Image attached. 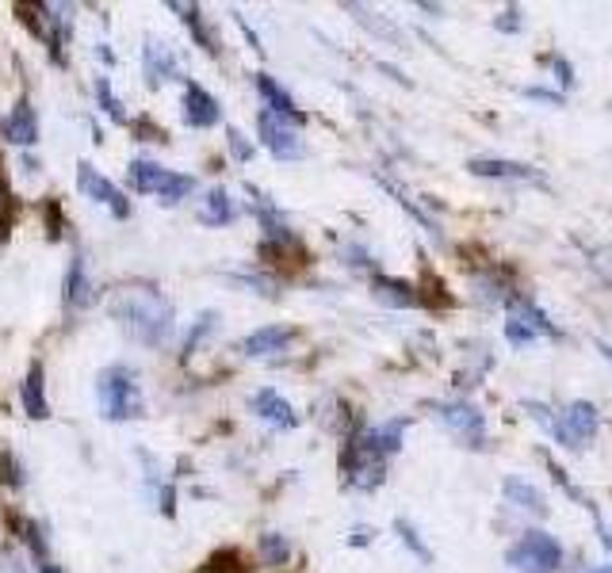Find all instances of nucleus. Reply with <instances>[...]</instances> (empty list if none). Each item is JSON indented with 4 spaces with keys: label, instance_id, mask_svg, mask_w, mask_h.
I'll list each match as a JSON object with an SVG mask.
<instances>
[{
    "label": "nucleus",
    "instance_id": "35",
    "mask_svg": "<svg viewBox=\"0 0 612 573\" xmlns=\"http://www.w3.org/2000/svg\"><path fill=\"white\" fill-rule=\"evenodd\" d=\"M227 150H230V157H234L238 165H250V161H253V145H250V138H245L238 127H227Z\"/></svg>",
    "mask_w": 612,
    "mask_h": 573
},
{
    "label": "nucleus",
    "instance_id": "5",
    "mask_svg": "<svg viewBox=\"0 0 612 573\" xmlns=\"http://www.w3.org/2000/svg\"><path fill=\"white\" fill-rule=\"evenodd\" d=\"M257 142L273 153L276 161H303L307 157V138L299 127L273 112H257Z\"/></svg>",
    "mask_w": 612,
    "mask_h": 573
},
{
    "label": "nucleus",
    "instance_id": "16",
    "mask_svg": "<svg viewBox=\"0 0 612 573\" xmlns=\"http://www.w3.org/2000/svg\"><path fill=\"white\" fill-rule=\"evenodd\" d=\"M20 409L31 421H46L50 417V398H46V367L38 360L27 363V375L20 383Z\"/></svg>",
    "mask_w": 612,
    "mask_h": 573
},
{
    "label": "nucleus",
    "instance_id": "46",
    "mask_svg": "<svg viewBox=\"0 0 612 573\" xmlns=\"http://www.w3.org/2000/svg\"><path fill=\"white\" fill-rule=\"evenodd\" d=\"M96 58L104 61V66H112L115 69V50L107 43H96Z\"/></svg>",
    "mask_w": 612,
    "mask_h": 573
},
{
    "label": "nucleus",
    "instance_id": "48",
    "mask_svg": "<svg viewBox=\"0 0 612 573\" xmlns=\"http://www.w3.org/2000/svg\"><path fill=\"white\" fill-rule=\"evenodd\" d=\"M38 573H61V566H58V562H43V566H38Z\"/></svg>",
    "mask_w": 612,
    "mask_h": 573
},
{
    "label": "nucleus",
    "instance_id": "49",
    "mask_svg": "<svg viewBox=\"0 0 612 573\" xmlns=\"http://www.w3.org/2000/svg\"><path fill=\"white\" fill-rule=\"evenodd\" d=\"M598 348H601V355H605V360L612 363V344H605V340H598Z\"/></svg>",
    "mask_w": 612,
    "mask_h": 573
},
{
    "label": "nucleus",
    "instance_id": "17",
    "mask_svg": "<svg viewBox=\"0 0 612 573\" xmlns=\"http://www.w3.org/2000/svg\"><path fill=\"white\" fill-rule=\"evenodd\" d=\"M165 8H169V12L181 15V23L188 27V35L196 38V46H204L211 58H222V43H219V35H215L211 23L204 20V8H199V4H184V0H169Z\"/></svg>",
    "mask_w": 612,
    "mask_h": 573
},
{
    "label": "nucleus",
    "instance_id": "19",
    "mask_svg": "<svg viewBox=\"0 0 612 573\" xmlns=\"http://www.w3.org/2000/svg\"><path fill=\"white\" fill-rule=\"evenodd\" d=\"M8 528H12V539L20 543V551H27L31 559L43 566V562H50V536H46V528L38 521H31V516H8Z\"/></svg>",
    "mask_w": 612,
    "mask_h": 573
},
{
    "label": "nucleus",
    "instance_id": "45",
    "mask_svg": "<svg viewBox=\"0 0 612 573\" xmlns=\"http://www.w3.org/2000/svg\"><path fill=\"white\" fill-rule=\"evenodd\" d=\"M590 513H593V521H598V531H601V543H605V551L612 554V528H609V524H605V521H601L598 505H593V508H590Z\"/></svg>",
    "mask_w": 612,
    "mask_h": 573
},
{
    "label": "nucleus",
    "instance_id": "2",
    "mask_svg": "<svg viewBox=\"0 0 612 573\" xmlns=\"http://www.w3.org/2000/svg\"><path fill=\"white\" fill-rule=\"evenodd\" d=\"M96 409L104 421L112 424H127L138 421L146 413V398H142V383H138L135 367L127 363H112L96 375Z\"/></svg>",
    "mask_w": 612,
    "mask_h": 573
},
{
    "label": "nucleus",
    "instance_id": "34",
    "mask_svg": "<svg viewBox=\"0 0 612 573\" xmlns=\"http://www.w3.org/2000/svg\"><path fill=\"white\" fill-rule=\"evenodd\" d=\"M43 222H46V237H50V242H61V237H66V211H61L58 196H50L43 203Z\"/></svg>",
    "mask_w": 612,
    "mask_h": 573
},
{
    "label": "nucleus",
    "instance_id": "10",
    "mask_svg": "<svg viewBox=\"0 0 612 573\" xmlns=\"http://www.w3.org/2000/svg\"><path fill=\"white\" fill-rule=\"evenodd\" d=\"M250 413L257 417L261 424H268V429L276 432H291L299 429V413L296 406H291L288 398H284L276 386H261V390L250 394Z\"/></svg>",
    "mask_w": 612,
    "mask_h": 573
},
{
    "label": "nucleus",
    "instance_id": "25",
    "mask_svg": "<svg viewBox=\"0 0 612 573\" xmlns=\"http://www.w3.org/2000/svg\"><path fill=\"white\" fill-rule=\"evenodd\" d=\"M196 188H199L196 176L173 173V168H165V180H161V188H158V203H161V207H176V203H184V199H188Z\"/></svg>",
    "mask_w": 612,
    "mask_h": 573
},
{
    "label": "nucleus",
    "instance_id": "4",
    "mask_svg": "<svg viewBox=\"0 0 612 573\" xmlns=\"http://www.w3.org/2000/svg\"><path fill=\"white\" fill-rule=\"evenodd\" d=\"M506 562L517 573H555L563 566V547L547 531H524L506 551Z\"/></svg>",
    "mask_w": 612,
    "mask_h": 573
},
{
    "label": "nucleus",
    "instance_id": "11",
    "mask_svg": "<svg viewBox=\"0 0 612 573\" xmlns=\"http://www.w3.org/2000/svg\"><path fill=\"white\" fill-rule=\"evenodd\" d=\"M92 302H96V286H92V276H89V260L77 249L73 257H69L66 280H61V306L73 314V309H89Z\"/></svg>",
    "mask_w": 612,
    "mask_h": 573
},
{
    "label": "nucleus",
    "instance_id": "47",
    "mask_svg": "<svg viewBox=\"0 0 612 573\" xmlns=\"http://www.w3.org/2000/svg\"><path fill=\"white\" fill-rule=\"evenodd\" d=\"M379 69H383L386 77H394V81H402V84H409L406 77H402V69H394V66H386V61H379Z\"/></svg>",
    "mask_w": 612,
    "mask_h": 573
},
{
    "label": "nucleus",
    "instance_id": "24",
    "mask_svg": "<svg viewBox=\"0 0 612 573\" xmlns=\"http://www.w3.org/2000/svg\"><path fill=\"white\" fill-rule=\"evenodd\" d=\"M215 329H219V309H204V314H196V321H192L188 337H184V344H181V363H188L192 355L199 352V344H207V340L215 337Z\"/></svg>",
    "mask_w": 612,
    "mask_h": 573
},
{
    "label": "nucleus",
    "instance_id": "9",
    "mask_svg": "<svg viewBox=\"0 0 612 573\" xmlns=\"http://www.w3.org/2000/svg\"><path fill=\"white\" fill-rule=\"evenodd\" d=\"M181 115L192 130H215L222 122V104L211 89H204L199 81H184L181 96Z\"/></svg>",
    "mask_w": 612,
    "mask_h": 573
},
{
    "label": "nucleus",
    "instance_id": "3",
    "mask_svg": "<svg viewBox=\"0 0 612 573\" xmlns=\"http://www.w3.org/2000/svg\"><path fill=\"white\" fill-rule=\"evenodd\" d=\"M524 409H529V413L536 417V421L544 424L563 447H570V452H578V447H586L593 436H598L601 417L590 401H570L567 413H555V409H547L544 401H524Z\"/></svg>",
    "mask_w": 612,
    "mask_h": 573
},
{
    "label": "nucleus",
    "instance_id": "22",
    "mask_svg": "<svg viewBox=\"0 0 612 573\" xmlns=\"http://www.w3.org/2000/svg\"><path fill=\"white\" fill-rule=\"evenodd\" d=\"M161 180H165V168H161L158 161L135 157L127 165V188L135 191V196H158Z\"/></svg>",
    "mask_w": 612,
    "mask_h": 573
},
{
    "label": "nucleus",
    "instance_id": "1",
    "mask_svg": "<svg viewBox=\"0 0 612 573\" xmlns=\"http://www.w3.org/2000/svg\"><path fill=\"white\" fill-rule=\"evenodd\" d=\"M107 314L112 321L142 348H165L176 332V306L158 283L127 280L112 286L107 294Z\"/></svg>",
    "mask_w": 612,
    "mask_h": 573
},
{
    "label": "nucleus",
    "instance_id": "37",
    "mask_svg": "<svg viewBox=\"0 0 612 573\" xmlns=\"http://www.w3.org/2000/svg\"><path fill=\"white\" fill-rule=\"evenodd\" d=\"M12 211H15V199H12V188H8L4 180V168H0V234L8 237V226H12Z\"/></svg>",
    "mask_w": 612,
    "mask_h": 573
},
{
    "label": "nucleus",
    "instance_id": "14",
    "mask_svg": "<svg viewBox=\"0 0 612 573\" xmlns=\"http://www.w3.org/2000/svg\"><path fill=\"white\" fill-rule=\"evenodd\" d=\"M0 138L20 145V150H35L38 145V115H35V107H31V100H15L12 112L0 119Z\"/></svg>",
    "mask_w": 612,
    "mask_h": 573
},
{
    "label": "nucleus",
    "instance_id": "42",
    "mask_svg": "<svg viewBox=\"0 0 612 573\" xmlns=\"http://www.w3.org/2000/svg\"><path fill=\"white\" fill-rule=\"evenodd\" d=\"M371 539H376V528H368V524H356V528L348 531V547H368Z\"/></svg>",
    "mask_w": 612,
    "mask_h": 573
},
{
    "label": "nucleus",
    "instance_id": "31",
    "mask_svg": "<svg viewBox=\"0 0 612 573\" xmlns=\"http://www.w3.org/2000/svg\"><path fill=\"white\" fill-rule=\"evenodd\" d=\"M199 570L204 573H250V566H245V554L238 551V547H219V551H215Z\"/></svg>",
    "mask_w": 612,
    "mask_h": 573
},
{
    "label": "nucleus",
    "instance_id": "38",
    "mask_svg": "<svg viewBox=\"0 0 612 573\" xmlns=\"http://www.w3.org/2000/svg\"><path fill=\"white\" fill-rule=\"evenodd\" d=\"M158 508H161V516H165V521H173V516H176V490H173V482H161L158 486Z\"/></svg>",
    "mask_w": 612,
    "mask_h": 573
},
{
    "label": "nucleus",
    "instance_id": "18",
    "mask_svg": "<svg viewBox=\"0 0 612 573\" xmlns=\"http://www.w3.org/2000/svg\"><path fill=\"white\" fill-rule=\"evenodd\" d=\"M467 168L483 180H529V184H544V176L532 165H521V161H506V157H471Z\"/></svg>",
    "mask_w": 612,
    "mask_h": 573
},
{
    "label": "nucleus",
    "instance_id": "29",
    "mask_svg": "<svg viewBox=\"0 0 612 573\" xmlns=\"http://www.w3.org/2000/svg\"><path fill=\"white\" fill-rule=\"evenodd\" d=\"M379 184H383V188L391 191V196L399 199L402 207H406V214H409V219H417V222H422L425 230H429V234H432V242H440V222L432 219V214L425 211L422 203H414V199H409L406 191H402V188H399V184H394V180H386V176H379Z\"/></svg>",
    "mask_w": 612,
    "mask_h": 573
},
{
    "label": "nucleus",
    "instance_id": "15",
    "mask_svg": "<svg viewBox=\"0 0 612 573\" xmlns=\"http://www.w3.org/2000/svg\"><path fill=\"white\" fill-rule=\"evenodd\" d=\"M296 337H299L296 325H261V329H253L250 337L238 344V352H242L245 360H268V355L284 352Z\"/></svg>",
    "mask_w": 612,
    "mask_h": 573
},
{
    "label": "nucleus",
    "instance_id": "6",
    "mask_svg": "<svg viewBox=\"0 0 612 573\" xmlns=\"http://www.w3.org/2000/svg\"><path fill=\"white\" fill-rule=\"evenodd\" d=\"M77 191H81L84 199H92V203L107 207L115 222H127L130 214H135V207H130V199L123 196V188H115L92 161H77Z\"/></svg>",
    "mask_w": 612,
    "mask_h": 573
},
{
    "label": "nucleus",
    "instance_id": "52",
    "mask_svg": "<svg viewBox=\"0 0 612 573\" xmlns=\"http://www.w3.org/2000/svg\"><path fill=\"white\" fill-rule=\"evenodd\" d=\"M199 573H204V570H199Z\"/></svg>",
    "mask_w": 612,
    "mask_h": 573
},
{
    "label": "nucleus",
    "instance_id": "50",
    "mask_svg": "<svg viewBox=\"0 0 612 573\" xmlns=\"http://www.w3.org/2000/svg\"><path fill=\"white\" fill-rule=\"evenodd\" d=\"M586 573H612V566H593V570H586Z\"/></svg>",
    "mask_w": 612,
    "mask_h": 573
},
{
    "label": "nucleus",
    "instance_id": "20",
    "mask_svg": "<svg viewBox=\"0 0 612 573\" xmlns=\"http://www.w3.org/2000/svg\"><path fill=\"white\" fill-rule=\"evenodd\" d=\"M371 291H376V299L383 302V306H391V309H417V306H425V294L417 291L414 283H406V280L376 276V280H371Z\"/></svg>",
    "mask_w": 612,
    "mask_h": 573
},
{
    "label": "nucleus",
    "instance_id": "12",
    "mask_svg": "<svg viewBox=\"0 0 612 573\" xmlns=\"http://www.w3.org/2000/svg\"><path fill=\"white\" fill-rule=\"evenodd\" d=\"M253 89H257L261 100H265V112L280 115V119H288L291 127H299V130L307 127V112L296 104V96H291V92L284 89V84L276 81L273 73H257V77H253Z\"/></svg>",
    "mask_w": 612,
    "mask_h": 573
},
{
    "label": "nucleus",
    "instance_id": "23",
    "mask_svg": "<svg viewBox=\"0 0 612 573\" xmlns=\"http://www.w3.org/2000/svg\"><path fill=\"white\" fill-rule=\"evenodd\" d=\"M257 551H261V566L265 570H284L291 559H296V547L284 531H265L257 539Z\"/></svg>",
    "mask_w": 612,
    "mask_h": 573
},
{
    "label": "nucleus",
    "instance_id": "36",
    "mask_svg": "<svg viewBox=\"0 0 612 573\" xmlns=\"http://www.w3.org/2000/svg\"><path fill=\"white\" fill-rule=\"evenodd\" d=\"M340 257H345V265L356 268V272H376V257H371V253L363 249V245L348 242L345 249H340Z\"/></svg>",
    "mask_w": 612,
    "mask_h": 573
},
{
    "label": "nucleus",
    "instance_id": "33",
    "mask_svg": "<svg viewBox=\"0 0 612 573\" xmlns=\"http://www.w3.org/2000/svg\"><path fill=\"white\" fill-rule=\"evenodd\" d=\"M0 486H8V490H23V463L12 447H0Z\"/></svg>",
    "mask_w": 612,
    "mask_h": 573
},
{
    "label": "nucleus",
    "instance_id": "51",
    "mask_svg": "<svg viewBox=\"0 0 612 573\" xmlns=\"http://www.w3.org/2000/svg\"><path fill=\"white\" fill-rule=\"evenodd\" d=\"M0 245H4V234H0Z\"/></svg>",
    "mask_w": 612,
    "mask_h": 573
},
{
    "label": "nucleus",
    "instance_id": "13",
    "mask_svg": "<svg viewBox=\"0 0 612 573\" xmlns=\"http://www.w3.org/2000/svg\"><path fill=\"white\" fill-rule=\"evenodd\" d=\"M142 69H146V77H150V89H161L165 81H188L181 61H176L173 46L161 43V38H146L142 43Z\"/></svg>",
    "mask_w": 612,
    "mask_h": 573
},
{
    "label": "nucleus",
    "instance_id": "44",
    "mask_svg": "<svg viewBox=\"0 0 612 573\" xmlns=\"http://www.w3.org/2000/svg\"><path fill=\"white\" fill-rule=\"evenodd\" d=\"M552 66H555V73H559V81H563V89H570L575 84V69L567 66L563 58H552Z\"/></svg>",
    "mask_w": 612,
    "mask_h": 573
},
{
    "label": "nucleus",
    "instance_id": "40",
    "mask_svg": "<svg viewBox=\"0 0 612 573\" xmlns=\"http://www.w3.org/2000/svg\"><path fill=\"white\" fill-rule=\"evenodd\" d=\"M234 23H238V27H242L245 43H250V50H253V54H265V46H261L257 31H253V27H250V23H245V15H242V12H234Z\"/></svg>",
    "mask_w": 612,
    "mask_h": 573
},
{
    "label": "nucleus",
    "instance_id": "39",
    "mask_svg": "<svg viewBox=\"0 0 612 573\" xmlns=\"http://www.w3.org/2000/svg\"><path fill=\"white\" fill-rule=\"evenodd\" d=\"M494 27H498V31H506V35H517V31L524 27V15L517 12V8H506V12H501L498 20H494Z\"/></svg>",
    "mask_w": 612,
    "mask_h": 573
},
{
    "label": "nucleus",
    "instance_id": "30",
    "mask_svg": "<svg viewBox=\"0 0 612 573\" xmlns=\"http://www.w3.org/2000/svg\"><path fill=\"white\" fill-rule=\"evenodd\" d=\"M230 280L250 286L253 294H265V299H280V286H284V280H276L265 268H261V272H230Z\"/></svg>",
    "mask_w": 612,
    "mask_h": 573
},
{
    "label": "nucleus",
    "instance_id": "8",
    "mask_svg": "<svg viewBox=\"0 0 612 573\" xmlns=\"http://www.w3.org/2000/svg\"><path fill=\"white\" fill-rule=\"evenodd\" d=\"M432 409H437L440 424H448V429H452L455 436L471 447V452H483L486 447V417L478 413V406L455 398V401H437Z\"/></svg>",
    "mask_w": 612,
    "mask_h": 573
},
{
    "label": "nucleus",
    "instance_id": "7",
    "mask_svg": "<svg viewBox=\"0 0 612 573\" xmlns=\"http://www.w3.org/2000/svg\"><path fill=\"white\" fill-rule=\"evenodd\" d=\"M43 12V31L38 43L46 46L54 66H69V43H73V4H38Z\"/></svg>",
    "mask_w": 612,
    "mask_h": 573
},
{
    "label": "nucleus",
    "instance_id": "41",
    "mask_svg": "<svg viewBox=\"0 0 612 573\" xmlns=\"http://www.w3.org/2000/svg\"><path fill=\"white\" fill-rule=\"evenodd\" d=\"M524 96H532V100H544V104H567V96H563V92H552V89H536V84H532V89H524Z\"/></svg>",
    "mask_w": 612,
    "mask_h": 573
},
{
    "label": "nucleus",
    "instance_id": "32",
    "mask_svg": "<svg viewBox=\"0 0 612 573\" xmlns=\"http://www.w3.org/2000/svg\"><path fill=\"white\" fill-rule=\"evenodd\" d=\"M394 531H399L402 547H406V551L414 554L417 562H425V566H429V562H432V551H429V547H425L422 531H417V528H414V524H409V521H394Z\"/></svg>",
    "mask_w": 612,
    "mask_h": 573
},
{
    "label": "nucleus",
    "instance_id": "43",
    "mask_svg": "<svg viewBox=\"0 0 612 573\" xmlns=\"http://www.w3.org/2000/svg\"><path fill=\"white\" fill-rule=\"evenodd\" d=\"M4 573H31V570H27V559H23V551H8Z\"/></svg>",
    "mask_w": 612,
    "mask_h": 573
},
{
    "label": "nucleus",
    "instance_id": "26",
    "mask_svg": "<svg viewBox=\"0 0 612 573\" xmlns=\"http://www.w3.org/2000/svg\"><path fill=\"white\" fill-rule=\"evenodd\" d=\"M506 501L509 505H517V508H529V513H536V516H544L547 513V501H544V493L536 490V486H529V482H521V478H506Z\"/></svg>",
    "mask_w": 612,
    "mask_h": 573
},
{
    "label": "nucleus",
    "instance_id": "27",
    "mask_svg": "<svg viewBox=\"0 0 612 573\" xmlns=\"http://www.w3.org/2000/svg\"><path fill=\"white\" fill-rule=\"evenodd\" d=\"M92 92H96V107L107 115V119L115 122V127H130L127 107H123V100L115 96V89H112V81H107V77H96V84H92Z\"/></svg>",
    "mask_w": 612,
    "mask_h": 573
},
{
    "label": "nucleus",
    "instance_id": "21",
    "mask_svg": "<svg viewBox=\"0 0 612 573\" xmlns=\"http://www.w3.org/2000/svg\"><path fill=\"white\" fill-rule=\"evenodd\" d=\"M234 219H238V203L222 184H215L211 191H204V203H199V222H204V226L222 230V226H230Z\"/></svg>",
    "mask_w": 612,
    "mask_h": 573
},
{
    "label": "nucleus",
    "instance_id": "28",
    "mask_svg": "<svg viewBox=\"0 0 612 573\" xmlns=\"http://www.w3.org/2000/svg\"><path fill=\"white\" fill-rule=\"evenodd\" d=\"M345 12H353V15H356V23H360V27H368L371 35H379V38H386V43L402 46V31L394 27L391 20H383V15H376V12H371V8H363V4H345Z\"/></svg>",
    "mask_w": 612,
    "mask_h": 573
}]
</instances>
